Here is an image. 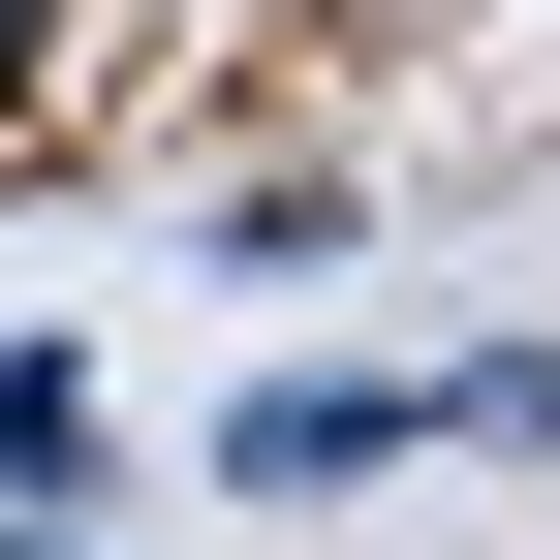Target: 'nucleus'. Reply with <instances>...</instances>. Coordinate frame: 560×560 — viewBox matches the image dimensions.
Listing matches in <instances>:
<instances>
[{"label":"nucleus","instance_id":"obj_3","mask_svg":"<svg viewBox=\"0 0 560 560\" xmlns=\"http://www.w3.org/2000/svg\"><path fill=\"white\" fill-rule=\"evenodd\" d=\"M32 125H62V0H0V156H32Z\"/></svg>","mask_w":560,"mask_h":560},{"label":"nucleus","instance_id":"obj_4","mask_svg":"<svg viewBox=\"0 0 560 560\" xmlns=\"http://www.w3.org/2000/svg\"><path fill=\"white\" fill-rule=\"evenodd\" d=\"M0 560H62V499H32V529H0Z\"/></svg>","mask_w":560,"mask_h":560},{"label":"nucleus","instance_id":"obj_1","mask_svg":"<svg viewBox=\"0 0 560 560\" xmlns=\"http://www.w3.org/2000/svg\"><path fill=\"white\" fill-rule=\"evenodd\" d=\"M405 436H436L405 374H249V405H219V499H249V529H312V499H374Z\"/></svg>","mask_w":560,"mask_h":560},{"label":"nucleus","instance_id":"obj_2","mask_svg":"<svg viewBox=\"0 0 560 560\" xmlns=\"http://www.w3.org/2000/svg\"><path fill=\"white\" fill-rule=\"evenodd\" d=\"M94 467H125V436H94V374H62V342H0V499L94 529Z\"/></svg>","mask_w":560,"mask_h":560}]
</instances>
